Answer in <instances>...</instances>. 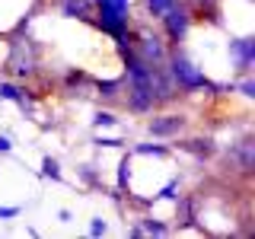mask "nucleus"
I'll use <instances>...</instances> for the list:
<instances>
[{"mask_svg":"<svg viewBox=\"0 0 255 239\" xmlns=\"http://www.w3.org/2000/svg\"><path fill=\"white\" fill-rule=\"evenodd\" d=\"M179 127H182L179 115H163L159 121H150V131L153 134H172V131H179Z\"/></svg>","mask_w":255,"mask_h":239,"instance_id":"nucleus-3","label":"nucleus"},{"mask_svg":"<svg viewBox=\"0 0 255 239\" xmlns=\"http://www.w3.org/2000/svg\"><path fill=\"white\" fill-rule=\"evenodd\" d=\"M90 233H93V236H99V233H106V220H93V227H90Z\"/></svg>","mask_w":255,"mask_h":239,"instance_id":"nucleus-13","label":"nucleus"},{"mask_svg":"<svg viewBox=\"0 0 255 239\" xmlns=\"http://www.w3.org/2000/svg\"><path fill=\"white\" fill-rule=\"evenodd\" d=\"M233 51H236V58H239V67H249L252 54H255V45L249 42V38H239V42H233Z\"/></svg>","mask_w":255,"mask_h":239,"instance_id":"nucleus-4","label":"nucleus"},{"mask_svg":"<svg viewBox=\"0 0 255 239\" xmlns=\"http://www.w3.org/2000/svg\"><path fill=\"white\" fill-rule=\"evenodd\" d=\"M243 96H255V83H252V80H246V83H243Z\"/></svg>","mask_w":255,"mask_h":239,"instance_id":"nucleus-16","label":"nucleus"},{"mask_svg":"<svg viewBox=\"0 0 255 239\" xmlns=\"http://www.w3.org/2000/svg\"><path fill=\"white\" fill-rule=\"evenodd\" d=\"M163 19H166V26H169V35L179 42L182 35H185V29H188V16H185V10H179V6H169V10L163 13Z\"/></svg>","mask_w":255,"mask_h":239,"instance_id":"nucleus-2","label":"nucleus"},{"mask_svg":"<svg viewBox=\"0 0 255 239\" xmlns=\"http://www.w3.org/2000/svg\"><path fill=\"white\" fill-rule=\"evenodd\" d=\"M147 230H150V233H166V227H163V223H153V220L147 223Z\"/></svg>","mask_w":255,"mask_h":239,"instance_id":"nucleus-15","label":"nucleus"},{"mask_svg":"<svg viewBox=\"0 0 255 239\" xmlns=\"http://www.w3.org/2000/svg\"><path fill=\"white\" fill-rule=\"evenodd\" d=\"M143 58L147 61H163V48L156 38H143Z\"/></svg>","mask_w":255,"mask_h":239,"instance_id":"nucleus-5","label":"nucleus"},{"mask_svg":"<svg viewBox=\"0 0 255 239\" xmlns=\"http://www.w3.org/2000/svg\"><path fill=\"white\" fill-rule=\"evenodd\" d=\"M115 80H109V83H99V90H102V96H115Z\"/></svg>","mask_w":255,"mask_h":239,"instance_id":"nucleus-11","label":"nucleus"},{"mask_svg":"<svg viewBox=\"0 0 255 239\" xmlns=\"http://www.w3.org/2000/svg\"><path fill=\"white\" fill-rule=\"evenodd\" d=\"M64 13H80V16H86V13H90V6H86V0H67V3H64Z\"/></svg>","mask_w":255,"mask_h":239,"instance_id":"nucleus-6","label":"nucleus"},{"mask_svg":"<svg viewBox=\"0 0 255 239\" xmlns=\"http://www.w3.org/2000/svg\"><path fill=\"white\" fill-rule=\"evenodd\" d=\"M10 147H13V143H10V137H0V153H6Z\"/></svg>","mask_w":255,"mask_h":239,"instance_id":"nucleus-17","label":"nucleus"},{"mask_svg":"<svg viewBox=\"0 0 255 239\" xmlns=\"http://www.w3.org/2000/svg\"><path fill=\"white\" fill-rule=\"evenodd\" d=\"M172 77L179 80V83L185 86V90H198V86H211V83H207V77H204L201 70H198L195 64H191V61H185V58H175V61H172Z\"/></svg>","mask_w":255,"mask_h":239,"instance_id":"nucleus-1","label":"nucleus"},{"mask_svg":"<svg viewBox=\"0 0 255 239\" xmlns=\"http://www.w3.org/2000/svg\"><path fill=\"white\" fill-rule=\"evenodd\" d=\"M128 169H131V159H122V175H118V182H122V185H125V182H128Z\"/></svg>","mask_w":255,"mask_h":239,"instance_id":"nucleus-12","label":"nucleus"},{"mask_svg":"<svg viewBox=\"0 0 255 239\" xmlns=\"http://www.w3.org/2000/svg\"><path fill=\"white\" fill-rule=\"evenodd\" d=\"M172 3H175V0H150V10H153V16H163Z\"/></svg>","mask_w":255,"mask_h":239,"instance_id":"nucleus-7","label":"nucleus"},{"mask_svg":"<svg viewBox=\"0 0 255 239\" xmlns=\"http://www.w3.org/2000/svg\"><path fill=\"white\" fill-rule=\"evenodd\" d=\"M0 99H22V93L10 83H0Z\"/></svg>","mask_w":255,"mask_h":239,"instance_id":"nucleus-8","label":"nucleus"},{"mask_svg":"<svg viewBox=\"0 0 255 239\" xmlns=\"http://www.w3.org/2000/svg\"><path fill=\"white\" fill-rule=\"evenodd\" d=\"M42 172L48 175V179H61V169H58V163H54V159H51V156H48V159H45V166H42Z\"/></svg>","mask_w":255,"mask_h":239,"instance_id":"nucleus-9","label":"nucleus"},{"mask_svg":"<svg viewBox=\"0 0 255 239\" xmlns=\"http://www.w3.org/2000/svg\"><path fill=\"white\" fill-rule=\"evenodd\" d=\"M0 217H19V207H0Z\"/></svg>","mask_w":255,"mask_h":239,"instance_id":"nucleus-14","label":"nucleus"},{"mask_svg":"<svg viewBox=\"0 0 255 239\" xmlns=\"http://www.w3.org/2000/svg\"><path fill=\"white\" fill-rule=\"evenodd\" d=\"M96 124H115V115H112V112H99V115H96Z\"/></svg>","mask_w":255,"mask_h":239,"instance_id":"nucleus-10","label":"nucleus"}]
</instances>
